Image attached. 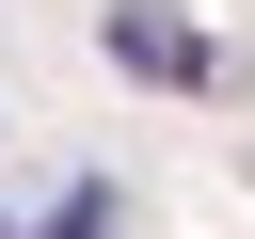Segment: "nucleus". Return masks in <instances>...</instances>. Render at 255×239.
I'll return each instance as SVG.
<instances>
[{
  "instance_id": "nucleus-2",
  "label": "nucleus",
  "mask_w": 255,
  "mask_h": 239,
  "mask_svg": "<svg viewBox=\"0 0 255 239\" xmlns=\"http://www.w3.org/2000/svg\"><path fill=\"white\" fill-rule=\"evenodd\" d=\"M32 239H112V191H64V207H48Z\"/></svg>"
},
{
  "instance_id": "nucleus-1",
  "label": "nucleus",
  "mask_w": 255,
  "mask_h": 239,
  "mask_svg": "<svg viewBox=\"0 0 255 239\" xmlns=\"http://www.w3.org/2000/svg\"><path fill=\"white\" fill-rule=\"evenodd\" d=\"M112 64H128V80H175V96L223 80V48H207L191 16H159V0H112Z\"/></svg>"
}]
</instances>
